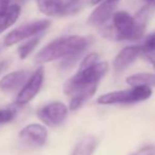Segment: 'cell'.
<instances>
[{
	"mask_svg": "<svg viewBox=\"0 0 155 155\" xmlns=\"http://www.w3.org/2000/svg\"><path fill=\"white\" fill-rule=\"evenodd\" d=\"M89 45L88 38L78 35H71L57 38L47 45L36 55L37 63L51 62L54 60L65 58L63 64L65 67L75 62L78 56Z\"/></svg>",
	"mask_w": 155,
	"mask_h": 155,
	"instance_id": "cell-1",
	"label": "cell"
},
{
	"mask_svg": "<svg viewBox=\"0 0 155 155\" xmlns=\"http://www.w3.org/2000/svg\"><path fill=\"white\" fill-rule=\"evenodd\" d=\"M146 23L134 18L126 12L115 13L112 17V25L107 27L102 35L114 40H138L141 38Z\"/></svg>",
	"mask_w": 155,
	"mask_h": 155,
	"instance_id": "cell-2",
	"label": "cell"
},
{
	"mask_svg": "<svg viewBox=\"0 0 155 155\" xmlns=\"http://www.w3.org/2000/svg\"><path fill=\"white\" fill-rule=\"evenodd\" d=\"M108 68L107 62H98L87 69H79L75 75L65 81L63 92L72 97L81 91L96 87L108 72Z\"/></svg>",
	"mask_w": 155,
	"mask_h": 155,
	"instance_id": "cell-3",
	"label": "cell"
},
{
	"mask_svg": "<svg viewBox=\"0 0 155 155\" xmlns=\"http://www.w3.org/2000/svg\"><path fill=\"white\" fill-rule=\"evenodd\" d=\"M152 95L150 87H132L131 89L121 91H114L104 94L97 98L99 104H134L143 101Z\"/></svg>",
	"mask_w": 155,
	"mask_h": 155,
	"instance_id": "cell-4",
	"label": "cell"
},
{
	"mask_svg": "<svg viewBox=\"0 0 155 155\" xmlns=\"http://www.w3.org/2000/svg\"><path fill=\"white\" fill-rule=\"evenodd\" d=\"M50 27H51V21L47 20V19H40V20L28 22L8 33L4 38V45L6 47L14 45L15 43H18L28 38H31L35 35L40 34L47 29H49Z\"/></svg>",
	"mask_w": 155,
	"mask_h": 155,
	"instance_id": "cell-5",
	"label": "cell"
},
{
	"mask_svg": "<svg viewBox=\"0 0 155 155\" xmlns=\"http://www.w3.org/2000/svg\"><path fill=\"white\" fill-rule=\"evenodd\" d=\"M68 113V107L62 102L56 101L42 107L37 112V116L43 124L51 127H57L65 120Z\"/></svg>",
	"mask_w": 155,
	"mask_h": 155,
	"instance_id": "cell-6",
	"label": "cell"
},
{
	"mask_svg": "<svg viewBox=\"0 0 155 155\" xmlns=\"http://www.w3.org/2000/svg\"><path fill=\"white\" fill-rule=\"evenodd\" d=\"M43 79H45V70L43 68H39L32 74V76L28 79L20 92L18 93L16 98V104L18 106H23L31 101L40 91L43 84Z\"/></svg>",
	"mask_w": 155,
	"mask_h": 155,
	"instance_id": "cell-7",
	"label": "cell"
},
{
	"mask_svg": "<svg viewBox=\"0 0 155 155\" xmlns=\"http://www.w3.org/2000/svg\"><path fill=\"white\" fill-rule=\"evenodd\" d=\"M41 13L48 16H65L76 11V4L64 3L62 0H36Z\"/></svg>",
	"mask_w": 155,
	"mask_h": 155,
	"instance_id": "cell-8",
	"label": "cell"
},
{
	"mask_svg": "<svg viewBox=\"0 0 155 155\" xmlns=\"http://www.w3.org/2000/svg\"><path fill=\"white\" fill-rule=\"evenodd\" d=\"M48 137V131L43 126L38 124H31L25 126L19 132V138L25 143L41 147L45 143Z\"/></svg>",
	"mask_w": 155,
	"mask_h": 155,
	"instance_id": "cell-9",
	"label": "cell"
},
{
	"mask_svg": "<svg viewBox=\"0 0 155 155\" xmlns=\"http://www.w3.org/2000/svg\"><path fill=\"white\" fill-rule=\"evenodd\" d=\"M119 1L120 0H104L90 15L88 23L90 25H101L106 23L107 20L112 16Z\"/></svg>",
	"mask_w": 155,
	"mask_h": 155,
	"instance_id": "cell-10",
	"label": "cell"
},
{
	"mask_svg": "<svg viewBox=\"0 0 155 155\" xmlns=\"http://www.w3.org/2000/svg\"><path fill=\"white\" fill-rule=\"evenodd\" d=\"M141 53V48L136 45H131L121 50L118 55L115 57L113 62V68L116 72H121L126 70L131 63L135 61L138 55Z\"/></svg>",
	"mask_w": 155,
	"mask_h": 155,
	"instance_id": "cell-11",
	"label": "cell"
},
{
	"mask_svg": "<svg viewBox=\"0 0 155 155\" xmlns=\"http://www.w3.org/2000/svg\"><path fill=\"white\" fill-rule=\"evenodd\" d=\"M28 75L27 71H15L6 74L0 79V89L4 92L16 90L27 80Z\"/></svg>",
	"mask_w": 155,
	"mask_h": 155,
	"instance_id": "cell-12",
	"label": "cell"
},
{
	"mask_svg": "<svg viewBox=\"0 0 155 155\" xmlns=\"http://www.w3.org/2000/svg\"><path fill=\"white\" fill-rule=\"evenodd\" d=\"M21 8L18 4H11L8 8L0 13V34L12 27L20 16Z\"/></svg>",
	"mask_w": 155,
	"mask_h": 155,
	"instance_id": "cell-13",
	"label": "cell"
},
{
	"mask_svg": "<svg viewBox=\"0 0 155 155\" xmlns=\"http://www.w3.org/2000/svg\"><path fill=\"white\" fill-rule=\"evenodd\" d=\"M126 82L131 87H151L155 86V75L150 73H138L129 76Z\"/></svg>",
	"mask_w": 155,
	"mask_h": 155,
	"instance_id": "cell-14",
	"label": "cell"
},
{
	"mask_svg": "<svg viewBox=\"0 0 155 155\" xmlns=\"http://www.w3.org/2000/svg\"><path fill=\"white\" fill-rule=\"evenodd\" d=\"M97 146V139L94 136H87L82 138L74 149L72 155H92Z\"/></svg>",
	"mask_w": 155,
	"mask_h": 155,
	"instance_id": "cell-15",
	"label": "cell"
},
{
	"mask_svg": "<svg viewBox=\"0 0 155 155\" xmlns=\"http://www.w3.org/2000/svg\"><path fill=\"white\" fill-rule=\"evenodd\" d=\"M96 90H97V86L89 88L87 90H84L81 92L75 94L74 96H72L71 101H70V110L71 111H76L95 94Z\"/></svg>",
	"mask_w": 155,
	"mask_h": 155,
	"instance_id": "cell-16",
	"label": "cell"
},
{
	"mask_svg": "<svg viewBox=\"0 0 155 155\" xmlns=\"http://www.w3.org/2000/svg\"><path fill=\"white\" fill-rule=\"evenodd\" d=\"M39 42V37H33L32 39L28 40L27 42H25L23 45H21L18 49V54L20 59H25L30 54L34 51V49L37 47Z\"/></svg>",
	"mask_w": 155,
	"mask_h": 155,
	"instance_id": "cell-17",
	"label": "cell"
},
{
	"mask_svg": "<svg viewBox=\"0 0 155 155\" xmlns=\"http://www.w3.org/2000/svg\"><path fill=\"white\" fill-rule=\"evenodd\" d=\"M99 62V56L96 53H90L89 55H87L84 58V60L80 63L79 69H87V68H90L92 65H95L96 63Z\"/></svg>",
	"mask_w": 155,
	"mask_h": 155,
	"instance_id": "cell-18",
	"label": "cell"
},
{
	"mask_svg": "<svg viewBox=\"0 0 155 155\" xmlns=\"http://www.w3.org/2000/svg\"><path fill=\"white\" fill-rule=\"evenodd\" d=\"M16 116V111L13 109H2L0 110V124L10 123Z\"/></svg>",
	"mask_w": 155,
	"mask_h": 155,
	"instance_id": "cell-19",
	"label": "cell"
},
{
	"mask_svg": "<svg viewBox=\"0 0 155 155\" xmlns=\"http://www.w3.org/2000/svg\"><path fill=\"white\" fill-rule=\"evenodd\" d=\"M140 48H141V53L155 50V33L152 35H150V36L146 39L145 43H143Z\"/></svg>",
	"mask_w": 155,
	"mask_h": 155,
	"instance_id": "cell-20",
	"label": "cell"
},
{
	"mask_svg": "<svg viewBox=\"0 0 155 155\" xmlns=\"http://www.w3.org/2000/svg\"><path fill=\"white\" fill-rule=\"evenodd\" d=\"M132 155H155V146L149 145L140 148Z\"/></svg>",
	"mask_w": 155,
	"mask_h": 155,
	"instance_id": "cell-21",
	"label": "cell"
},
{
	"mask_svg": "<svg viewBox=\"0 0 155 155\" xmlns=\"http://www.w3.org/2000/svg\"><path fill=\"white\" fill-rule=\"evenodd\" d=\"M143 56H145V58L148 60V61L153 65V68L155 70V50H153V51H149V52H143Z\"/></svg>",
	"mask_w": 155,
	"mask_h": 155,
	"instance_id": "cell-22",
	"label": "cell"
},
{
	"mask_svg": "<svg viewBox=\"0 0 155 155\" xmlns=\"http://www.w3.org/2000/svg\"><path fill=\"white\" fill-rule=\"evenodd\" d=\"M10 0H0V13L3 12L5 8L10 6Z\"/></svg>",
	"mask_w": 155,
	"mask_h": 155,
	"instance_id": "cell-23",
	"label": "cell"
},
{
	"mask_svg": "<svg viewBox=\"0 0 155 155\" xmlns=\"http://www.w3.org/2000/svg\"><path fill=\"white\" fill-rule=\"evenodd\" d=\"M143 1H146L148 4H150V5H154L155 6V0H143Z\"/></svg>",
	"mask_w": 155,
	"mask_h": 155,
	"instance_id": "cell-24",
	"label": "cell"
},
{
	"mask_svg": "<svg viewBox=\"0 0 155 155\" xmlns=\"http://www.w3.org/2000/svg\"><path fill=\"white\" fill-rule=\"evenodd\" d=\"M104 0H91V3L92 4H98V3H101Z\"/></svg>",
	"mask_w": 155,
	"mask_h": 155,
	"instance_id": "cell-25",
	"label": "cell"
}]
</instances>
